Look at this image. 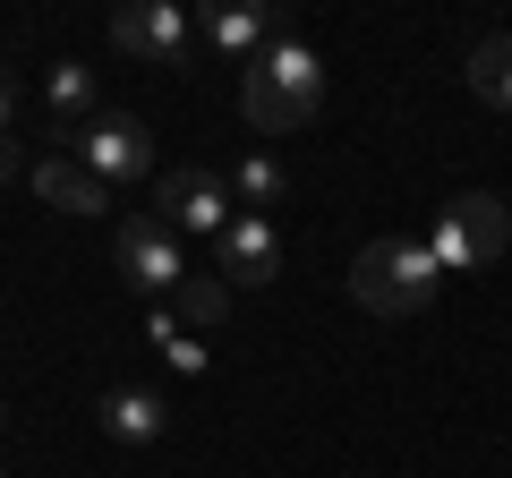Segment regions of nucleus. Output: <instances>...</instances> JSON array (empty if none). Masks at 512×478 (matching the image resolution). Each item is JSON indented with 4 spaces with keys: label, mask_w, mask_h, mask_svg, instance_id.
<instances>
[{
    "label": "nucleus",
    "mask_w": 512,
    "mask_h": 478,
    "mask_svg": "<svg viewBox=\"0 0 512 478\" xmlns=\"http://www.w3.org/2000/svg\"><path fill=\"white\" fill-rule=\"evenodd\" d=\"M239 103H248V129L256 137H291L316 120V103H325V60L308 52V43L282 35L274 52L248 69V86H239Z\"/></svg>",
    "instance_id": "nucleus-1"
},
{
    "label": "nucleus",
    "mask_w": 512,
    "mask_h": 478,
    "mask_svg": "<svg viewBox=\"0 0 512 478\" xmlns=\"http://www.w3.org/2000/svg\"><path fill=\"white\" fill-rule=\"evenodd\" d=\"M436 248L427 239H367L359 265H350V299H359L367 316H419L427 299H436Z\"/></svg>",
    "instance_id": "nucleus-2"
},
{
    "label": "nucleus",
    "mask_w": 512,
    "mask_h": 478,
    "mask_svg": "<svg viewBox=\"0 0 512 478\" xmlns=\"http://www.w3.org/2000/svg\"><path fill=\"white\" fill-rule=\"evenodd\" d=\"M69 154H77V163H86L103 188H128V180H163V171H154V137H146V120H137V111H103V120H86Z\"/></svg>",
    "instance_id": "nucleus-3"
},
{
    "label": "nucleus",
    "mask_w": 512,
    "mask_h": 478,
    "mask_svg": "<svg viewBox=\"0 0 512 478\" xmlns=\"http://www.w3.org/2000/svg\"><path fill=\"white\" fill-rule=\"evenodd\" d=\"M504 239H512V214L487 197V188H470V197H453L444 205V222H436V265H495L504 257Z\"/></svg>",
    "instance_id": "nucleus-4"
},
{
    "label": "nucleus",
    "mask_w": 512,
    "mask_h": 478,
    "mask_svg": "<svg viewBox=\"0 0 512 478\" xmlns=\"http://www.w3.org/2000/svg\"><path fill=\"white\" fill-rule=\"evenodd\" d=\"M154 222L163 231H205V239H222L231 231V180H214V171H197V163H180V171H163L154 180Z\"/></svg>",
    "instance_id": "nucleus-5"
},
{
    "label": "nucleus",
    "mask_w": 512,
    "mask_h": 478,
    "mask_svg": "<svg viewBox=\"0 0 512 478\" xmlns=\"http://www.w3.org/2000/svg\"><path fill=\"white\" fill-rule=\"evenodd\" d=\"M120 274L137 282V291H180V282H188L180 231H163V222H154V214L120 222Z\"/></svg>",
    "instance_id": "nucleus-6"
},
{
    "label": "nucleus",
    "mask_w": 512,
    "mask_h": 478,
    "mask_svg": "<svg viewBox=\"0 0 512 478\" xmlns=\"http://www.w3.org/2000/svg\"><path fill=\"white\" fill-rule=\"evenodd\" d=\"M214 248H222V282H231V291H265V282L282 274V231H274V214H239Z\"/></svg>",
    "instance_id": "nucleus-7"
},
{
    "label": "nucleus",
    "mask_w": 512,
    "mask_h": 478,
    "mask_svg": "<svg viewBox=\"0 0 512 478\" xmlns=\"http://www.w3.org/2000/svg\"><path fill=\"white\" fill-rule=\"evenodd\" d=\"M111 43H120L128 60H154V69H171V60L188 52V18L171 9V0H128L120 18H111Z\"/></svg>",
    "instance_id": "nucleus-8"
},
{
    "label": "nucleus",
    "mask_w": 512,
    "mask_h": 478,
    "mask_svg": "<svg viewBox=\"0 0 512 478\" xmlns=\"http://www.w3.org/2000/svg\"><path fill=\"white\" fill-rule=\"evenodd\" d=\"M35 197L52 205V214H103V205H111V188L94 180V171L77 163V154H43V163H35Z\"/></svg>",
    "instance_id": "nucleus-9"
},
{
    "label": "nucleus",
    "mask_w": 512,
    "mask_h": 478,
    "mask_svg": "<svg viewBox=\"0 0 512 478\" xmlns=\"http://www.w3.org/2000/svg\"><path fill=\"white\" fill-rule=\"evenodd\" d=\"M205 43H214L222 60H265L274 52V18H265V9H205Z\"/></svg>",
    "instance_id": "nucleus-10"
},
{
    "label": "nucleus",
    "mask_w": 512,
    "mask_h": 478,
    "mask_svg": "<svg viewBox=\"0 0 512 478\" xmlns=\"http://www.w3.org/2000/svg\"><path fill=\"white\" fill-rule=\"evenodd\" d=\"M470 94L495 111H512V35H478L470 43Z\"/></svg>",
    "instance_id": "nucleus-11"
},
{
    "label": "nucleus",
    "mask_w": 512,
    "mask_h": 478,
    "mask_svg": "<svg viewBox=\"0 0 512 478\" xmlns=\"http://www.w3.org/2000/svg\"><path fill=\"white\" fill-rule=\"evenodd\" d=\"M43 94H52V111H60V129H69V137L94 120V69H86V60H52Z\"/></svg>",
    "instance_id": "nucleus-12"
},
{
    "label": "nucleus",
    "mask_w": 512,
    "mask_h": 478,
    "mask_svg": "<svg viewBox=\"0 0 512 478\" xmlns=\"http://www.w3.org/2000/svg\"><path fill=\"white\" fill-rule=\"evenodd\" d=\"M103 427H111V436H120V444H154V436H163V402H154V393H111V402H103Z\"/></svg>",
    "instance_id": "nucleus-13"
},
{
    "label": "nucleus",
    "mask_w": 512,
    "mask_h": 478,
    "mask_svg": "<svg viewBox=\"0 0 512 478\" xmlns=\"http://www.w3.org/2000/svg\"><path fill=\"white\" fill-rule=\"evenodd\" d=\"M282 197H291V180H282L274 154H248V163L231 171V205H248V214H265V205H282Z\"/></svg>",
    "instance_id": "nucleus-14"
},
{
    "label": "nucleus",
    "mask_w": 512,
    "mask_h": 478,
    "mask_svg": "<svg viewBox=\"0 0 512 478\" xmlns=\"http://www.w3.org/2000/svg\"><path fill=\"white\" fill-rule=\"evenodd\" d=\"M222 316H231V282H222V274H188L180 282V325L188 333H214Z\"/></svg>",
    "instance_id": "nucleus-15"
},
{
    "label": "nucleus",
    "mask_w": 512,
    "mask_h": 478,
    "mask_svg": "<svg viewBox=\"0 0 512 478\" xmlns=\"http://www.w3.org/2000/svg\"><path fill=\"white\" fill-rule=\"evenodd\" d=\"M146 333L163 342V359H171L180 376H197V368H205V342H197V333L180 325V308H154V325H146Z\"/></svg>",
    "instance_id": "nucleus-16"
},
{
    "label": "nucleus",
    "mask_w": 512,
    "mask_h": 478,
    "mask_svg": "<svg viewBox=\"0 0 512 478\" xmlns=\"http://www.w3.org/2000/svg\"><path fill=\"white\" fill-rule=\"evenodd\" d=\"M18 171H26V180H35V154L18 146V129H0V180H18Z\"/></svg>",
    "instance_id": "nucleus-17"
},
{
    "label": "nucleus",
    "mask_w": 512,
    "mask_h": 478,
    "mask_svg": "<svg viewBox=\"0 0 512 478\" xmlns=\"http://www.w3.org/2000/svg\"><path fill=\"white\" fill-rule=\"evenodd\" d=\"M0 129H18V69L0 60Z\"/></svg>",
    "instance_id": "nucleus-18"
},
{
    "label": "nucleus",
    "mask_w": 512,
    "mask_h": 478,
    "mask_svg": "<svg viewBox=\"0 0 512 478\" xmlns=\"http://www.w3.org/2000/svg\"><path fill=\"white\" fill-rule=\"evenodd\" d=\"M0 478H9V470H0Z\"/></svg>",
    "instance_id": "nucleus-19"
}]
</instances>
